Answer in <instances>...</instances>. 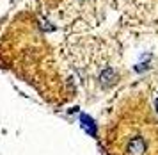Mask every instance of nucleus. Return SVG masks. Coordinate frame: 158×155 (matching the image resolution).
<instances>
[{
  "label": "nucleus",
  "mask_w": 158,
  "mask_h": 155,
  "mask_svg": "<svg viewBox=\"0 0 158 155\" xmlns=\"http://www.w3.org/2000/svg\"><path fill=\"white\" fill-rule=\"evenodd\" d=\"M108 146L114 155H158V121L144 109L124 116L108 135Z\"/></svg>",
  "instance_id": "nucleus-1"
},
{
  "label": "nucleus",
  "mask_w": 158,
  "mask_h": 155,
  "mask_svg": "<svg viewBox=\"0 0 158 155\" xmlns=\"http://www.w3.org/2000/svg\"><path fill=\"white\" fill-rule=\"evenodd\" d=\"M155 109H156V113H158V98H156V102H155Z\"/></svg>",
  "instance_id": "nucleus-3"
},
{
  "label": "nucleus",
  "mask_w": 158,
  "mask_h": 155,
  "mask_svg": "<svg viewBox=\"0 0 158 155\" xmlns=\"http://www.w3.org/2000/svg\"><path fill=\"white\" fill-rule=\"evenodd\" d=\"M80 123H82V127L85 128L91 135H96V125H94L93 118H89L87 114H82V116H80Z\"/></svg>",
  "instance_id": "nucleus-2"
}]
</instances>
